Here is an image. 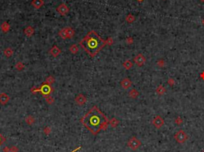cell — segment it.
Here are the masks:
<instances>
[{"mask_svg": "<svg viewBox=\"0 0 204 152\" xmlns=\"http://www.w3.org/2000/svg\"><path fill=\"white\" fill-rule=\"evenodd\" d=\"M200 1H201V2H204V0H200Z\"/></svg>", "mask_w": 204, "mask_h": 152, "instance_id": "cell-29", "label": "cell"}, {"mask_svg": "<svg viewBox=\"0 0 204 152\" xmlns=\"http://www.w3.org/2000/svg\"><path fill=\"white\" fill-rule=\"evenodd\" d=\"M70 51H71V53H76L77 52V46H76L75 45H73L70 48Z\"/></svg>", "mask_w": 204, "mask_h": 152, "instance_id": "cell-20", "label": "cell"}, {"mask_svg": "<svg viewBox=\"0 0 204 152\" xmlns=\"http://www.w3.org/2000/svg\"><path fill=\"white\" fill-rule=\"evenodd\" d=\"M4 141H5V139L3 137V135L1 134H0V146L4 143Z\"/></svg>", "mask_w": 204, "mask_h": 152, "instance_id": "cell-23", "label": "cell"}, {"mask_svg": "<svg viewBox=\"0 0 204 152\" xmlns=\"http://www.w3.org/2000/svg\"><path fill=\"white\" fill-rule=\"evenodd\" d=\"M202 24H203V26H204V18L202 19Z\"/></svg>", "mask_w": 204, "mask_h": 152, "instance_id": "cell-27", "label": "cell"}, {"mask_svg": "<svg viewBox=\"0 0 204 152\" xmlns=\"http://www.w3.org/2000/svg\"><path fill=\"white\" fill-rule=\"evenodd\" d=\"M152 124L156 127V128L160 129L161 128L163 124H164V120L160 115H156L153 119H152Z\"/></svg>", "mask_w": 204, "mask_h": 152, "instance_id": "cell-6", "label": "cell"}, {"mask_svg": "<svg viewBox=\"0 0 204 152\" xmlns=\"http://www.w3.org/2000/svg\"><path fill=\"white\" fill-rule=\"evenodd\" d=\"M79 149H81V146H78V147H77V149H75V150H73V151H72V152H75V151H77V150H79Z\"/></svg>", "mask_w": 204, "mask_h": 152, "instance_id": "cell-26", "label": "cell"}, {"mask_svg": "<svg viewBox=\"0 0 204 152\" xmlns=\"http://www.w3.org/2000/svg\"><path fill=\"white\" fill-rule=\"evenodd\" d=\"M175 123H176L177 125H181L183 123V120L181 117H176V119H175Z\"/></svg>", "mask_w": 204, "mask_h": 152, "instance_id": "cell-17", "label": "cell"}, {"mask_svg": "<svg viewBox=\"0 0 204 152\" xmlns=\"http://www.w3.org/2000/svg\"><path fill=\"white\" fill-rule=\"evenodd\" d=\"M85 100H86L85 97H84L82 94H81V95H78V96L77 97V98H76V102H77V104H80V105H82V104H84Z\"/></svg>", "mask_w": 204, "mask_h": 152, "instance_id": "cell-12", "label": "cell"}, {"mask_svg": "<svg viewBox=\"0 0 204 152\" xmlns=\"http://www.w3.org/2000/svg\"><path fill=\"white\" fill-rule=\"evenodd\" d=\"M110 124H111V125H112V127H114V128H115L116 125H117V124H119V121H118L117 119H112V120H111Z\"/></svg>", "mask_w": 204, "mask_h": 152, "instance_id": "cell-18", "label": "cell"}, {"mask_svg": "<svg viewBox=\"0 0 204 152\" xmlns=\"http://www.w3.org/2000/svg\"><path fill=\"white\" fill-rule=\"evenodd\" d=\"M134 62L136 64V65L141 67L146 62V58H145V57L142 53H139L134 57Z\"/></svg>", "mask_w": 204, "mask_h": 152, "instance_id": "cell-7", "label": "cell"}, {"mask_svg": "<svg viewBox=\"0 0 204 152\" xmlns=\"http://www.w3.org/2000/svg\"><path fill=\"white\" fill-rule=\"evenodd\" d=\"M128 146L132 150H137V149L141 146V142H140V140H139L136 137L133 136V137H132V138L128 140Z\"/></svg>", "mask_w": 204, "mask_h": 152, "instance_id": "cell-5", "label": "cell"}, {"mask_svg": "<svg viewBox=\"0 0 204 152\" xmlns=\"http://www.w3.org/2000/svg\"><path fill=\"white\" fill-rule=\"evenodd\" d=\"M156 93H157L158 95L162 96V95H163V94L166 93V88H165L163 85H159V86L156 88Z\"/></svg>", "mask_w": 204, "mask_h": 152, "instance_id": "cell-11", "label": "cell"}, {"mask_svg": "<svg viewBox=\"0 0 204 152\" xmlns=\"http://www.w3.org/2000/svg\"><path fill=\"white\" fill-rule=\"evenodd\" d=\"M164 60H160L159 62H157V65L158 66H160V67H163V65H164Z\"/></svg>", "mask_w": 204, "mask_h": 152, "instance_id": "cell-21", "label": "cell"}, {"mask_svg": "<svg viewBox=\"0 0 204 152\" xmlns=\"http://www.w3.org/2000/svg\"><path fill=\"white\" fill-rule=\"evenodd\" d=\"M52 88L48 84H46L44 83L40 88H38V89H35L34 92H40L42 95L44 96H49L51 93H52Z\"/></svg>", "mask_w": 204, "mask_h": 152, "instance_id": "cell-4", "label": "cell"}, {"mask_svg": "<svg viewBox=\"0 0 204 152\" xmlns=\"http://www.w3.org/2000/svg\"><path fill=\"white\" fill-rule=\"evenodd\" d=\"M57 11H58V13H59L60 14L64 15V14H66L68 13L69 9H68V7H67L65 4H62V5H60L59 7H57Z\"/></svg>", "mask_w": 204, "mask_h": 152, "instance_id": "cell-8", "label": "cell"}, {"mask_svg": "<svg viewBox=\"0 0 204 152\" xmlns=\"http://www.w3.org/2000/svg\"><path fill=\"white\" fill-rule=\"evenodd\" d=\"M81 122L91 133L97 135L107 128L108 119L97 106H93L81 119Z\"/></svg>", "mask_w": 204, "mask_h": 152, "instance_id": "cell-1", "label": "cell"}, {"mask_svg": "<svg viewBox=\"0 0 204 152\" xmlns=\"http://www.w3.org/2000/svg\"><path fill=\"white\" fill-rule=\"evenodd\" d=\"M174 138H175V139H176V141L178 143L182 144V143H184L187 140L188 135H187V134L184 131L180 130V131H178L176 134H175Z\"/></svg>", "mask_w": 204, "mask_h": 152, "instance_id": "cell-3", "label": "cell"}, {"mask_svg": "<svg viewBox=\"0 0 204 152\" xmlns=\"http://www.w3.org/2000/svg\"><path fill=\"white\" fill-rule=\"evenodd\" d=\"M50 53L53 55V56H54V57H57L58 54H59L60 53V52H61V50L59 49H58L57 46H54V47H53L51 49H50Z\"/></svg>", "mask_w": 204, "mask_h": 152, "instance_id": "cell-13", "label": "cell"}, {"mask_svg": "<svg viewBox=\"0 0 204 152\" xmlns=\"http://www.w3.org/2000/svg\"><path fill=\"white\" fill-rule=\"evenodd\" d=\"M126 20H127V22H134V20H135V17L132 16V14H129V15L127 16Z\"/></svg>", "mask_w": 204, "mask_h": 152, "instance_id": "cell-19", "label": "cell"}, {"mask_svg": "<svg viewBox=\"0 0 204 152\" xmlns=\"http://www.w3.org/2000/svg\"><path fill=\"white\" fill-rule=\"evenodd\" d=\"M121 84L122 88H124L125 89H128V88H129L131 87V85H132V81H131L129 79L125 78V79H124V80L121 82Z\"/></svg>", "mask_w": 204, "mask_h": 152, "instance_id": "cell-9", "label": "cell"}, {"mask_svg": "<svg viewBox=\"0 0 204 152\" xmlns=\"http://www.w3.org/2000/svg\"><path fill=\"white\" fill-rule=\"evenodd\" d=\"M137 1H139V2H143V0H137Z\"/></svg>", "mask_w": 204, "mask_h": 152, "instance_id": "cell-28", "label": "cell"}, {"mask_svg": "<svg viewBox=\"0 0 204 152\" xmlns=\"http://www.w3.org/2000/svg\"><path fill=\"white\" fill-rule=\"evenodd\" d=\"M9 100V97L5 94V93H2L0 94V103L2 104H6Z\"/></svg>", "mask_w": 204, "mask_h": 152, "instance_id": "cell-10", "label": "cell"}, {"mask_svg": "<svg viewBox=\"0 0 204 152\" xmlns=\"http://www.w3.org/2000/svg\"><path fill=\"white\" fill-rule=\"evenodd\" d=\"M200 77H201V78H202V80H204V72H202V73L200 74Z\"/></svg>", "mask_w": 204, "mask_h": 152, "instance_id": "cell-25", "label": "cell"}, {"mask_svg": "<svg viewBox=\"0 0 204 152\" xmlns=\"http://www.w3.org/2000/svg\"><path fill=\"white\" fill-rule=\"evenodd\" d=\"M202 152H204V150H202Z\"/></svg>", "mask_w": 204, "mask_h": 152, "instance_id": "cell-30", "label": "cell"}, {"mask_svg": "<svg viewBox=\"0 0 204 152\" xmlns=\"http://www.w3.org/2000/svg\"><path fill=\"white\" fill-rule=\"evenodd\" d=\"M105 44L106 42L95 31H90L80 42L81 46L91 57L96 56Z\"/></svg>", "mask_w": 204, "mask_h": 152, "instance_id": "cell-2", "label": "cell"}, {"mask_svg": "<svg viewBox=\"0 0 204 152\" xmlns=\"http://www.w3.org/2000/svg\"><path fill=\"white\" fill-rule=\"evenodd\" d=\"M32 4L35 8H40L42 7V5L43 4V2H42V0H34Z\"/></svg>", "mask_w": 204, "mask_h": 152, "instance_id": "cell-14", "label": "cell"}, {"mask_svg": "<svg viewBox=\"0 0 204 152\" xmlns=\"http://www.w3.org/2000/svg\"><path fill=\"white\" fill-rule=\"evenodd\" d=\"M167 83H168L170 85H174V84H175V80H174V79H172V78H170V79L168 80Z\"/></svg>", "mask_w": 204, "mask_h": 152, "instance_id": "cell-22", "label": "cell"}, {"mask_svg": "<svg viewBox=\"0 0 204 152\" xmlns=\"http://www.w3.org/2000/svg\"><path fill=\"white\" fill-rule=\"evenodd\" d=\"M132 65H133V64H132V62H131V60H125V62H124V64H123V66L126 69H130L132 67Z\"/></svg>", "mask_w": 204, "mask_h": 152, "instance_id": "cell-15", "label": "cell"}, {"mask_svg": "<svg viewBox=\"0 0 204 152\" xmlns=\"http://www.w3.org/2000/svg\"><path fill=\"white\" fill-rule=\"evenodd\" d=\"M139 96V93L137 92V91L136 89H132L131 92L129 93V97H132V98H136L137 97Z\"/></svg>", "mask_w": 204, "mask_h": 152, "instance_id": "cell-16", "label": "cell"}, {"mask_svg": "<svg viewBox=\"0 0 204 152\" xmlns=\"http://www.w3.org/2000/svg\"><path fill=\"white\" fill-rule=\"evenodd\" d=\"M53 80H53V78L52 77H48V78H47V81H48V82L49 81V84H52V82H53Z\"/></svg>", "mask_w": 204, "mask_h": 152, "instance_id": "cell-24", "label": "cell"}]
</instances>
